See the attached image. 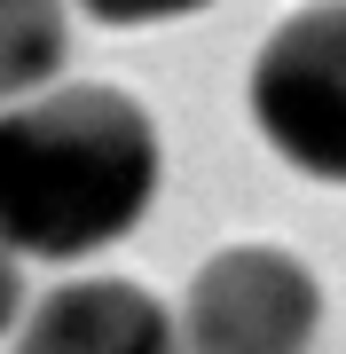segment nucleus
I'll return each mask as SVG.
<instances>
[{
	"label": "nucleus",
	"instance_id": "obj_1",
	"mask_svg": "<svg viewBox=\"0 0 346 354\" xmlns=\"http://www.w3.org/2000/svg\"><path fill=\"white\" fill-rule=\"evenodd\" d=\"M157 118L126 87H39L0 102V244L16 260H95L157 205Z\"/></svg>",
	"mask_w": 346,
	"mask_h": 354
},
{
	"label": "nucleus",
	"instance_id": "obj_2",
	"mask_svg": "<svg viewBox=\"0 0 346 354\" xmlns=\"http://www.w3.org/2000/svg\"><path fill=\"white\" fill-rule=\"evenodd\" d=\"M252 127L307 181L346 189V0L283 16L252 55Z\"/></svg>",
	"mask_w": 346,
	"mask_h": 354
},
{
	"label": "nucleus",
	"instance_id": "obj_3",
	"mask_svg": "<svg viewBox=\"0 0 346 354\" xmlns=\"http://www.w3.org/2000/svg\"><path fill=\"white\" fill-rule=\"evenodd\" d=\"M181 354H307L323 330V283L283 244H229L181 291Z\"/></svg>",
	"mask_w": 346,
	"mask_h": 354
},
{
	"label": "nucleus",
	"instance_id": "obj_4",
	"mask_svg": "<svg viewBox=\"0 0 346 354\" xmlns=\"http://www.w3.org/2000/svg\"><path fill=\"white\" fill-rule=\"evenodd\" d=\"M8 354H181V323L142 283L87 276V283H55L39 307H24Z\"/></svg>",
	"mask_w": 346,
	"mask_h": 354
},
{
	"label": "nucleus",
	"instance_id": "obj_5",
	"mask_svg": "<svg viewBox=\"0 0 346 354\" xmlns=\"http://www.w3.org/2000/svg\"><path fill=\"white\" fill-rule=\"evenodd\" d=\"M71 55V0H0V102L55 87Z\"/></svg>",
	"mask_w": 346,
	"mask_h": 354
},
{
	"label": "nucleus",
	"instance_id": "obj_6",
	"mask_svg": "<svg viewBox=\"0 0 346 354\" xmlns=\"http://www.w3.org/2000/svg\"><path fill=\"white\" fill-rule=\"evenodd\" d=\"M79 8H87L95 24H110V32H142V24H173V16H197V8H213V0H79Z\"/></svg>",
	"mask_w": 346,
	"mask_h": 354
},
{
	"label": "nucleus",
	"instance_id": "obj_7",
	"mask_svg": "<svg viewBox=\"0 0 346 354\" xmlns=\"http://www.w3.org/2000/svg\"><path fill=\"white\" fill-rule=\"evenodd\" d=\"M16 315H24V276H16V252L0 244V339L16 330Z\"/></svg>",
	"mask_w": 346,
	"mask_h": 354
}]
</instances>
